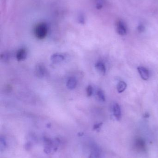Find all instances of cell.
Returning a JSON list of instances; mask_svg holds the SVG:
<instances>
[{"mask_svg":"<svg viewBox=\"0 0 158 158\" xmlns=\"http://www.w3.org/2000/svg\"><path fill=\"white\" fill-rule=\"evenodd\" d=\"M137 30H138V31L140 32V33H142L145 30V27L143 25L140 24L137 27Z\"/></svg>","mask_w":158,"mask_h":158,"instance_id":"obj_16","label":"cell"},{"mask_svg":"<svg viewBox=\"0 0 158 158\" xmlns=\"http://www.w3.org/2000/svg\"><path fill=\"white\" fill-rule=\"evenodd\" d=\"M127 84L125 82L121 81L118 83L117 86V91L119 93H121L126 89Z\"/></svg>","mask_w":158,"mask_h":158,"instance_id":"obj_11","label":"cell"},{"mask_svg":"<svg viewBox=\"0 0 158 158\" xmlns=\"http://www.w3.org/2000/svg\"><path fill=\"white\" fill-rule=\"evenodd\" d=\"M102 125V123L97 124V125H96L94 126V129H95V130H97V129H99V128Z\"/></svg>","mask_w":158,"mask_h":158,"instance_id":"obj_18","label":"cell"},{"mask_svg":"<svg viewBox=\"0 0 158 158\" xmlns=\"http://www.w3.org/2000/svg\"><path fill=\"white\" fill-rule=\"evenodd\" d=\"M96 68L102 74H105L106 73L105 66L102 62H97L96 64Z\"/></svg>","mask_w":158,"mask_h":158,"instance_id":"obj_9","label":"cell"},{"mask_svg":"<svg viewBox=\"0 0 158 158\" xmlns=\"http://www.w3.org/2000/svg\"><path fill=\"white\" fill-rule=\"evenodd\" d=\"M89 158H99V156H98V155H97V154H95V153H91V154H90V157Z\"/></svg>","mask_w":158,"mask_h":158,"instance_id":"obj_17","label":"cell"},{"mask_svg":"<svg viewBox=\"0 0 158 158\" xmlns=\"http://www.w3.org/2000/svg\"><path fill=\"white\" fill-rule=\"evenodd\" d=\"M116 30L118 34L124 36L127 33V27L124 21L119 20L116 22Z\"/></svg>","mask_w":158,"mask_h":158,"instance_id":"obj_3","label":"cell"},{"mask_svg":"<svg viewBox=\"0 0 158 158\" xmlns=\"http://www.w3.org/2000/svg\"><path fill=\"white\" fill-rule=\"evenodd\" d=\"M103 5V0H97L96 2V7L98 9H100L102 8Z\"/></svg>","mask_w":158,"mask_h":158,"instance_id":"obj_14","label":"cell"},{"mask_svg":"<svg viewBox=\"0 0 158 158\" xmlns=\"http://www.w3.org/2000/svg\"><path fill=\"white\" fill-rule=\"evenodd\" d=\"M48 32V27L47 23L40 22L35 26L34 33L35 37L39 39H43L46 37Z\"/></svg>","mask_w":158,"mask_h":158,"instance_id":"obj_1","label":"cell"},{"mask_svg":"<svg viewBox=\"0 0 158 158\" xmlns=\"http://www.w3.org/2000/svg\"><path fill=\"white\" fill-rule=\"evenodd\" d=\"M86 92L88 96L90 97L92 95V94L93 93V88H92V87L90 85L87 87L86 89Z\"/></svg>","mask_w":158,"mask_h":158,"instance_id":"obj_15","label":"cell"},{"mask_svg":"<svg viewBox=\"0 0 158 158\" xmlns=\"http://www.w3.org/2000/svg\"><path fill=\"white\" fill-rule=\"evenodd\" d=\"M97 95L99 100L102 101H105V93L101 89H98L97 91Z\"/></svg>","mask_w":158,"mask_h":158,"instance_id":"obj_12","label":"cell"},{"mask_svg":"<svg viewBox=\"0 0 158 158\" xmlns=\"http://www.w3.org/2000/svg\"><path fill=\"white\" fill-rule=\"evenodd\" d=\"M137 69H138V72L139 73L141 78L143 80L146 81L148 79L149 77V73L148 69L143 67H138Z\"/></svg>","mask_w":158,"mask_h":158,"instance_id":"obj_5","label":"cell"},{"mask_svg":"<svg viewBox=\"0 0 158 158\" xmlns=\"http://www.w3.org/2000/svg\"><path fill=\"white\" fill-rule=\"evenodd\" d=\"M113 113L116 119L119 120L121 118V111L120 107L118 104H114L113 107Z\"/></svg>","mask_w":158,"mask_h":158,"instance_id":"obj_6","label":"cell"},{"mask_svg":"<svg viewBox=\"0 0 158 158\" xmlns=\"http://www.w3.org/2000/svg\"><path fill=\"white\" fill-rule=\"evenodd\" d=\"M58 143L55 141H53L48 139L45 141L44 151L47 154H51L55 152L57 149Z\"/></svg>","mask_w":158,"mask_h":158,"instance_id":"obj_2","label":"cell"},{"mask_svg":"<svg viewBox=\"0 0 158 158\" xmlns=\"http://www.w3.org/2000/svg\"><path fill=\"white\" fill-rule=\"evenodd\" d=\"M77 81L73 78H71L68 80L67 86V88L70 90L73 89L77 86Z\"/></svg>","mask_w":158,"mask_h":158,"instance_id":"obj_8","label":"cell"},{"mask_svg":"<svg viewBox=\"0 0 158 158\" xmlns=\"http://www.w3.org/2000/svg\"><path fill=\"white\" fill-rule=\"evenodd\" d=\"M26 51L24 49L19 50L16 54V58L18 61L24 60L26 58Z\"/></svg>","mask_w":158,"mask_h":158,"instance_id":"obj_7","label":"cell"},{"mask_svg":"<svg viewBox=\"0 0 158 158\" xmlns=\"http://www.w3.org/2000/svg\"><path fill=\"white\" fill-rule=\"evenodd\" d=\"M136 146L137 148L139 149H140L143 150L145 148V143L141 139L137 140L136 141Z\"/></svg>","mask_w":158,"mask_h":158,"instance_id":"obj_13","label":"cell"},{"mask_svg":"<svg viewBox=\"0 0 158 158\" xmlns=\"http://www.w3.org/2000/svg\"><path fill=\"white\" fill-rule=\"evenodd\" d=\"M64 58L62 55L59 54H54L51 57V60L54 63H59L63 61Z\"/></svg>","mask_w":158,"mask_h":158,"instance_id":"obj_10","label":"cell"},{"mask_svg":"<svg viewBox=\"0 0 158 158\" xmlns=\"http://www.w3.org/2000/svg\"><path fill=\"white\" fill-rule=\"evenodd\" d=\"M36 76L39 78L43 77L47 73L45 67L42 64H38L35 68Z\"/></svg>","mask_w":158,"mask_h":158,"instance_id":"obj_4","label":"cell"}]
</instances>
